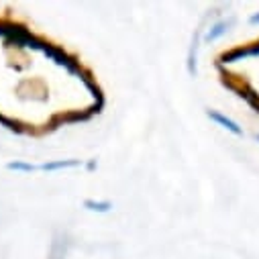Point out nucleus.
<instances>
[{
	"label": "nucleus",
	"instance_id": "1",
	"mask_svg": "<svg viewBox=\"0 0 259 259\" xmlns=\"http://www.w3.org/2000/svg\"><path fill=\"white\" fill-rule=\"evenodd\" d=\"M208 116H210V118H212L214 122H219V124H221L223 128H227V131H231L233 135H239V137L243 135V128H241V126H239V124H237L235 120L227 118L225 114H221V112H214V110H210V112H208Z\"/></svg>",
	"mask_w": 259,
	"mask_h": 259
},
{
	"label": "nucleus",
	"instance_id": "2",
	"mask_svg": "<svg viewBox=\"0 0 259 259\" xmlns=\"http://www.w3.org/2000/svg\"><path fill=\"white\" fill-rule=\"evenodd\" d=\"M227 29H229V23H219V25L206 35V39H208V41H214V39H219L223 33H227Z\"/></svg>",
	"mask_w": 259,
	"mask_h": 259
},
{
	"label": "nucleus",
	"instance_id": "3",
	"mask_svg": "<svg viewBox=\"0 0 259 259\" xmlns=\"http://www.w3.org/2000/svg\"><path fill=\"white\" fill-rule=\"evenodd\" d=\"M90 210H98V212H106V210H110L112 208V204L110 202H92V200H86L84 202Z\"/></svg>",
	"mask_w": 259,
	"mask_h": 259
},
{
	"label": "nucleus",
	"instance_id": "4",
	"mask_svg": "<svg viewBox=\"0 0 259 259\" xmlns=\"http://www.w3.org/2000/svg\"><path fill=\"white\" fill-rule=\"evenodd\" d=\"M251 25H259V13L251 17Z\"/></svg>",
	"mask_w": 259,
	"mask_h": 259
},
{
	"label": "nucleus",
	"instance_id": "5",
	"mask_svg": "<svg viewBox=\"0 0 259 259\" xmlns=\"http://www.w3.org/2000/svg\"><path fill=\"white\" fill-rule=\"evenodd\" d=\"M257 139H259V135H257Z\"/></svg>",
	"mask_w": 259,
	"mask_h": 259
}]
</instances>
